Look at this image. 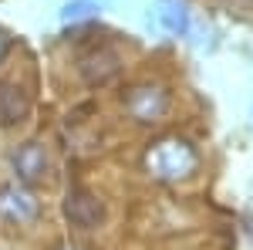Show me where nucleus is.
I'll return each instance as SVG.
<instances>
[{
	"instance_id": "obj_1",
	"label": "nucleus",
	"mask_w": 253,
	"mask_h": 250,
	"mask_svg": "<svg viewBox=\"0 0 253 250\" xmlns=\"http://www.w3.org/2000/svg\"><path fill=\"white\" fill-rule=\"evenodd\" d=\"M196 155L186 149V142H162L156 152H149V169L159 176H186L193 169Z\"/></svg>"
},
{
	"instance_id": "obj_6",
	"label": "nucleus",
	"mask_w": 253,
	"mask_h": 250,
	"mask_svg": "<svg viewBox=\"0 0 253 250\" xmlns=\"http://www.w3.org/2000/svg\"><path fill=\"white\" fill-rule=\"evenodd\" d=\"M14 166H17V173L24 176V179H41V173L47 169L44 152H41L38 146H24V149L14 155Z\"/></svg>"
},
{
	"instance_id": "obj_8",
	"label": "nucleus",
	"mask_w": 253,
	"mask_h": 250,
	"mask_svg": "<svg viewBox=\"0 0 253 250\" xmlns=\"http://www.w3.org/2000/svg\"><path fill=\"white\" fill-rule=\"evenodd\" d=\"M98 7H101V0H75V3L64 7L61 17H64V20H84V17H91Z\"/></svg>"
},
{
	"instance_id": "obj_4",
	"label": "nucleus",
	"mask_w": 253,
	"mask_h": 250,
	"mask_svg": "<svg viewBox=\"0 0 253 250\" xmlns=\"http://www.w3.org/2000/svg\"><path fill=\"white\" fill-rule=\"evenodd\" d=\"M0 213L10 216V220H31L34 216V203H31V196H24L14 186H7V190H0Z\"/></svg>"
},
{
	"instance_id": "obj_2",
	"label": "nucleus",
	"mask_w": 253,
	"mask_h": 250,
	"mask_svg": "<svg viewBox=\"0 0 253 250\" xmlns=\"http://www.w3.org/2000/svg\"><path fill=\"white\" fill-rule=\"evenodd\" d=\"M64 216H68L78 230H95L98 223H101V216H105V210H101V203H98L91 193L71 190L64 196Z\"/></svg>"
},
{
	"instance_id": "obj_9",
	"label": "nucleus",
	"mask_w": 253,
	"mask_h": 250,
	"mask_svg": "<svg viewBox=\"0 0 253 250\" xmlns=\"http://www.w3.org/2000/svg\"><path fill=\"white\" fill-rule=\"evenodd\" d=\"M0 54H3V44H0Z\"/></svg>"
},
{
	"instance_id": "obj_3",
	"label": "nucleus",
	"mask_w": 253,
	"mask_h": 250,
	"mask_svg": "<svg viewBox=\"0 0 253 250\" xmlns=\"http://www.w3.org/2000/svg\"><path fill=\"white\" fill-rule=\"evenodd\" d=\"M128 108H132V115L138 122H152L156 115L166 112V95L159 88H135L128 95Z\"/></svg>"
},
{
	"instance_id": "obj_5",
	"label": "nucleus",
	"mask_w": 253,
	"mask_h": 250,
	"mask_svg": "<svg viewBox=\"0 0 253 250\" xmlns=\"http://www.w3.org/2000/svg\"><path fill=\"white\" fill-rule=\"evenodd\" d=\"M159 20L166 31L172 34H182L189 27V14H186V3L182 0H159Z\"/></svg>"
},
{
	"instance_id": "obj_7",
	"label": "nucleus",
	"mask_w": 253,
	"mask_h": 250,
	"mask_svg": "<svg viewBox=\"0 0 253 250\" xmlns=\"http://www.w3.org/2000/svg\"><path fill=\"white\" fill-rule=\"evenodd\" d=\"M27 115V98L17 88H0V118L3 122H20Z\"/></svg>"
}]
</instances>
